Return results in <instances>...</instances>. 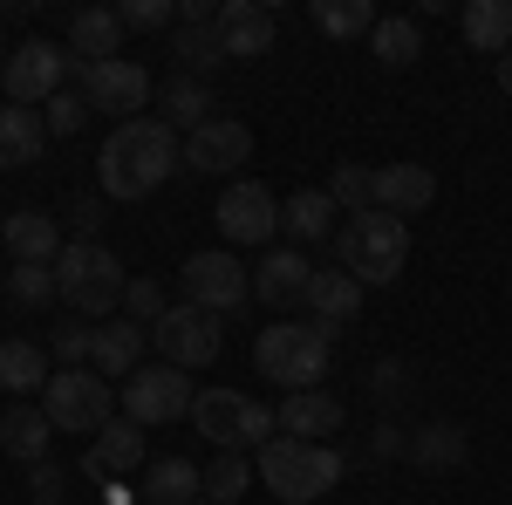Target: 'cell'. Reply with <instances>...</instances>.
I'll use <instances>...</instances> for the list:
<instances>
[{
	"instance_id": "cell-28",
	"label": "cell",
	"mask_w": 512,
	"mask_h": 505,
	"mask_svg": "<svg viewBox=\"0 0 512 505\" xmlns=\"http://www.w3.org/2000/svg\"><path fill=\"white\" fill-rule=\"evenodd\" d=\"M335 198L328 192H294L287 205H280V233H294V246H315V239L335 233Z\"/></svg>"
},
{
	"instance_id": "cell-7",
	"label": "cell",
	"mask_w": 512,
	"mask_h": 505,
	"mask_svg": "<svg viewBox=\"0 0 512 505\" xmlns=\"http://www.w3.org/2000/svg\"><path fill=\"white\" fill-rule=\"evenodd\" d=\"M192 430L212 437L219 451H246V444H274V410L253 403V396H239V389H198Z\"/></svg>"
},
{
	"instance_id": "cell-16",
	"label": "cell",
	"mask_w": 512,
	"mask_h": 505,
	"mask_svg": "<svg viewBox=\"0 0 512 505\" xmlns=\"http://www.w3.org/2000/svg\"><path fill=\"white\" fill-rule=\"evenodd\" d=\"M342 396H328V389H294V396H280L274 403V430L280 437H301V444H321V437H335L342 430Z\"/></svg>"
},
{
	"instance_id": "cell-32",
	"label": "cell",
	"mask_w": 512,
	"mask_h": 505,
	"mask_svg": "<svg viewBox=\"0 0 512 505\" xmlns=\"http://www.w3.org/2000/svg\"><path fill=\"white\" fill-rule=\"evenodd\" d=\"M171 62H178V76H212L219 62H226V48H219V35H212V21L205 28H185L178 21V35H171Z\"/></svg>"
},
{
	"instance_id": "cell-19",
	"label": "cell",
	"mask_w": 512,
	"mask_h": 505,
	"mask_svg": "<svg viewBox=\"0 0 512 505\" xmlns=\"http://www.w3.org/2000/svg\"><path fill=\"white\" fill-rule=\"evenodd\" d=\"M144 465V424H130V417H117V424L96 430V444L82 451V478H123V471Z\"/></svg>"
},
{
	"instance_id": "cell-5",
	"label": "cell",
	"mask_w": 512,
	"mask_h": 505,
	"mask_svg": "<svg viewBox=\"0 0 512 505\" xmlns=\"http://www.w3.org/2000/svg\"><path fill=\"white\" fill-rule=\"evenodd\" d=\"M403 260H410V219H396V212H355L349 233H342V267L362 287H390V280H403Z\"/></svg>"
},
{
	"instance_id": "cell-14",
	"label": "cell",
	"mask_w": 512,
	"mask_h": 505,
	"mask_svg": "<svg viewBox=\"0 0 512 505\" xmlns=\"http://www.w3.org/2000/svg\"><path fill=\"white\" fill-rule=\"evenodd\" d=\"M253 157V130L239 117H212V123H198L192 137H185V164L192 171H205V178H226V171H239Z\"/></svg>"
},
{
	"instance_id": "cell-35",
	"label": "cell",
	"mask_w": 512,
	"mask_h": 505,
	"mask_svg": "<svg viewBox=\"0 0 512 505\" xmlns=\"http://www.w3.org/2000/svg\"><path fill=\"white\" fill-rule=\"evenodd\" d=\"M253 478H260V471L246 465V451H219V458H212V471H205V499L239 505V492H253Z\"/></svg>"
},
{
	"instance_id": "cell-45",
	"label": "cell",
	"mask_w": 512,
	"mask_h": 505,
	"mask_svg": "<svg viewBox=\"0 0 512 505\" xmlns=\"http://www.w3.org/2000/svg\"><path fill=\"white\" fill-rule=\"evenodd\" d=\"M69 219H76V239H96V226H103V198H76Z\"/></svg>"
},
{
	"instance_id": "cell-34",
	"label": "cell",
	"mask_w": 512,
	"mask_h": 505,
	"mask_svg": "<svg viewBox=\"0 0 512 505\" xmlns=\"http://www.w3.org/2000/svg\"><path fill=\"white\" fill-rule=\"evenodd\" d=\"M315 21H321V35H342V41H355V35H376V7L369 0H315Z\"/></svg>"
},
{
	"instance_id": "cell-43",
	"label": "cell",
	"mask_w": 512,
	"mask_h": 505,
	"mask_svg": "<svg viewBox=\"0 0 512 505\" xmlns=\"http://www.w3.org/2000/svg\"><path fill=\"white\" fill-rule=\"evenodd\" d=\"M28 485H35V499H62V465H55V458L28 465Z\"/></svg>"
},
{
	"instance_id": "cell-23",
	"label": "cell",
	"mask_w": 512,
	"mask_h": 505,
	"mask_svg": "<svg viewBox=\"0 0 512 505\" xmlns=\"http://www.w3.org/2000/svg\"><path fill=\"white\" fill-rule=\"evenodd\" d=\"M117 48H123L117 7H82L76 21H69V55H82V69L89 62H117Z\"/></svg>"
},
{
	"instance_id": "cell-48",
	"label": "cell",
	"mask_w": 512,
	"mask_h": 505,
	"mask_svg": "<svg viewBox=\"0 0 512 505\" xmlns=\"http://www.w3.org/2000/svg\"><path fill=\"white\" fill-rule=\"evenodd\" d=\"M35 505H62V499H35Z\"/></svg>"
},
{
	"instance_id": "cell-38",
	"label": "cell",
	"mask_w": 512,
	"mask_h": 505,
	"mask_svg": "<svg viewBox=\"0 0 512 505\" xmlns=\"http://www.w3.org/2000/svg\"><path fill=\"white\" fill-rule=\"evenodd\" d=\"M96 117V110H89V103H82V89H62V96H48V137H76L82 123Z\"/></svg>"
},
{
	"instance_id": "cell-49",
	"label": "cell",
	"mask_w": 512,
	"mask_h": 505,
	"mask_svg": "<svg viewBox=\"0 0 512 505\" xmlns=\"http://www.w3.org/2000/svg\"><path fill=\"white\" fill-rule=\"evenodd\" d=\"M198 505H219V499H198Z\"/></svg>"
},
{
	"instance_id": "cell-4",
	"label": "cell",
	"mask_w": 512,
	"mask_h": 505,
	"mask_svg": "<svg viewBox=\"0 0 512 505\" xmlns=\"http://www.w3.org/2000/svg\"><path fill=\"white\" fill-rule=\"evenodd\" d=\"M123 287H130V273H123V260L103 239H69V246H62V260H55V294L76 314H110L123 301Z\"/></svg>"
},
{
	"instance_id": "cell-9",
	"label": "cell",
	"mask_w": 512,
	"mask_h": 505,
	"mask_svg": "<svg viewBox=\"0 0 512 505\" xmlns=\"http://www.w3.org/2000/svg\"><path fill=\"white\" fill-rule=\"evenodd\" d=\"M226 314H205L192 308V301H171V314H164L158 328V349L171 369H205V362H219V349H226V328H219Z\"/></svg>"
},
{
	"instance_id": "cell-36",
	"label": "cell",
	"mask_w": 512,
	"mask_h": 505,
	"mask_svg": "<svg viewBox=\"0 0 512 505\" xmlns=\"http://www.w3.org/2000/svg\"><path fill=\"white\" fill-rule=\"evenodd\" d=\"M328 198H335V205H349V212H376V171H369V164H335Z\"/></svg>"
},
{
	"instance_id": "cell-10",
	"label": "cell",
	"mask_w": 512,
	"mask_h": 505,
	"mask_svg": "<svg viewBox=\"0 0 512 505\" xmlns=\"http://www.w3.org/2000/svg\"><path fill=\"white\" fill-rule=\"evenodd\" d=\"M198 403V389L185 383V369H171V362H151V369H137L130 383H123V417L130 424H178L185 410Z\"/></svg>"
},
{
	"instance_id": "cell-1",
	"label": "cell",
	"mask_w": 512,
	"mask_h": 505,
	"mask_svg": "<svg viewBox=\"0 0 512 505\" xmlns=\"http://www.w3.org/2000/svg\"><path fill=\"white\" fill-rule=\"evenodd\" d=\"M178 164H185L178 130L164 117H137V123H117V130H110V144L96 157V178H103L110 198H151Z\"/></svg>"
},
{
	"instance_id": "cell-29",
	"label": "cell",
	"mask_w": 512,
	"mask_h": 505,
	"mask_svg": "<svg viewBox=\"0 0 512 505\" xmlns=\"http://www.w3.org/2000/svg\"><path fill=\"white\" fill-rule=\"evenodd\" d=\"M472 458V437L458 424H424V430H410V465H424V471H451V465H465Z\"/></svg>"
},
{
	"instance_id": "cell-6",
	"label": "cell",
	"mask_w": 512,
	"mask_h": 505,
	"mask_svg": "<svg viewBox=\"0 0 512 505\" xmlns=\"http://www.w3.org/2000/svg\"><path fill=\"white\" fill-rule=\"evenodd\" d=\"M41 410H48V424L69 430V437H96L103 424H117V383H103L96 369H62L41 389Z\"/></svg>"
},
{
	"instance_id": "cell-44",
	"label": "cell",
	"mask_w": 512,
	"mask_h": 505,
	"mask_svg": "<svg viewBox=\"0 0 512 505\" xmlns=\"http://www.w3.org/2000/svg\"><path fill=\"white\" fill-rule=\"evenodd\" d=\"M369 451H376V458H410V437H403L396 424H376V437H369Z\"/></svg>"
},
{
	"instance_id": "cell-41",
	"label": "cell",
	"mask_w": 512,
	"mask_h": 505,
	"mask_svg": "<svg viewBox=\"0 0 512 505\" xmlns=\"http://www.w3.org/2000/svg\"><path fill=\"white\" fill-rule=\"evenodd\" d=\"M369 389H376V403H403V396H410V369H403V362H376V369H369Z\"/></svg>"
},
{
	"instance_id": "cell-15",
	"label": "cell",
	"mask_w": 512,
	"mask_h": 505,
	"mask_svg": "<svg viewBox=\"0 0 512 505\" xmlns=\"http://www.w3.org/2000/svg\"><path fill=\"white\" fill-rule=\"evenodd\" d=\"M212 35L226 48V62H260V55L274 48V14H267L260 0H226V7L212 14Z\"/></svg>"
},
{
	"instance_id": "cell-27",
	"label": "cell",
	"mask_w": 512,
	"mask_h": 505,
	"mask_svg": "<svg viewBox=\"0 0 512 505\" xmlns=\"http://www.w3.org/2000/svg\"><path fill=\"white\" fill-rule=\"evenodd\" d=\"M144 499L151 505H198L205 499V471L192 458H158V465L144 471Z\"/></svg>"
},
{
	"instance_id": "cell-18",
	"label": "cell",
	"mask_w": 512,
	"mask_h": 505,
	"mask_svg": "<svg viewBox=\"0 0 512 505\" xmlns=\"http://www.w3.org/2000/svg\"><path fill=\"white\" fill-rule=\"evenodd\" d=\"M0 239H7L14 267H55V260H62V226H55L48 212H35V205L7 212V219H0Z\"/></svg>"
},
{
	"instance_id": "cell-47",
	"label": "cell",
	"mask_w": 512,
	"mask_h": 505,
	"mask_svg": "<svg viewBox=\"0 0 512 505\" xmlns=\"http://www.w3.org/2000/svg\"><path fill=\"white\" fill-rule=\"evenodd\" d=\"M0 69H7V41H0Z\"/></svg>"
},
{
	"instance_id": "cell-21",
	"label": "cell",
	"mask_w": 512,
	"mask_h": 505,
	"mask_svg": "<svg viewBox=\"0 0 512 505\" xmlns=\"http://www.w3.org/2000/svg\"><path fill=\"white\" fill-rule=\"evenodd\" d=\"M437 198L431 164H383L376 171V212H396V219H417Z\"/></svg>"
},
{
	"instance_id": "cell-26",
	"label": "cell",
	"mask_w": 512,
	"mask_h": 505,
	"mask_svg": "<svg viewBox=\"0 0 512 505\" xmlns=\"http://www.w3.org/2000/svg\"><path fill=\"white\" fill-rule=\"evenodd\" d=\"M458 35L472 41L478 55H512V0H472L458 14Z\"/></svg>"
},
{
	"instance_id": "cell-8",
	"label": "cell",
	"mask_w": 512,
	"mask_h": 505,
	"mask_svg": "<svg viewBox=\"0 0 512 505\" xmlns=\"http://www.w3.org/2000/svg\"><path fill=\"white\" fill-rule=\"evenodd\" d=\"M185 301L205 314H233L253 301V273L239 267L233 246H212V253H192L185 260Z\"/></svg>"
},
{
	"instance_id": "cell-20",
	"label": "cell",
	"mask_w": 512,
	"mask_h": 505,
	"mask_svg": "<svg viewBox=\"0 0 512 505\" xmlns=\"http://www.w3.org/2000/svg\"><path fill=\"white\" fill-rule=\"evenodd\" d=\"M308 280H315V267H308L294 246H274V253L253 267V301H267V308H294V301H308Z\"/></svg>"
},
{
	"instance_id": "cell-17",
	"label": "cell",
	"mask_w": 512,
	"mask_h": 505,
	"mask_svg": "<svg viewBox=\"0 0 512 505\" xmlns=\"http://www.w3.org/2000/svg\"><path fill=\"white\" fill-rule=\"evenodd\" d=\"M362 294H369V287H362L349 267H315L308 301H301V308H308V321H315V328H328V335H335V328H349L355 314H362Z\"/></svg>"
},
{
	"instance_id": "cell-24",
	"label": "cell",
	"mask_w": 512,
	"mask_h": 505,
	"mask_svg": "<svg viewBox=\"0 0 512 505\" xmlns=\"http://www.w3.org/2000/svg\"><path fill=\"white\" fill-rule=\"evenodd\" d=\"M137 355H144V328L137 321H110V328H96V376L103 383H130L137 376Z\"/></svg>"
},
{
	"instance_id": "cell-39",
	"label": "cell",
	"mask_w": 512,
	"mask_h": 505,
	"mask_svg": "<svg viewBox=\"0 0 512 505\" xmlns=\"http://www.w3.org/2000/svg\"><path fill=\"white\" fill-rule=\"evenodd\" d=\"M123 301H130V321H151V328L171 314V294H164L158 280H130V287H123Z\"/></svg>"
},
{
	"instance_id": "cell-40",
	"label": "cell",
	"mask_w": 512,
	"mask_h": 505,
	"mask_svg": "<svg viewBox=\"0 0 512 505\" xmlns=\"http://www.w3.org/2000/svg\"><path fill=\"white\" fill-rule=\"evenodd\" d=\"M117 21L123 28H171L178 21V0H123Z\"/></svg>"
},
{
	"instance_id": "cell-11",
	"label": "cell",
	"mask_w": 512,
	"mask_h": 505,
	"mask_svg": "<svg viewBox=\"0 0 512 505\" xmlns=\"http://www.w3.org/2000/svg\"><path fill=\"white\" fill-rule=\"evenodd\" d=\"M62 76H69V48H55V41H41V35H28L21 48H7V69H0L7 96H14L21 110L62 96Z\"/></svg>"
},
{
	"instance_id": "cell-25",
	"label": "cell",
	"mask_w": 512,
	"mask_h": 505,
	"mask_svg": "<svg viewBox=\"0 0 512 505\" xmlns=\"http://www.w3.org/2000/svg\"><path fill=\"white\" fill-rule=\"evenodd\" d=\"M41 144H48V123H41V110H21V103H7V110H0V171H21V164H35Z\"/></svg>"
},
{
	"instance_id": "cell-37",
	"label": "cell",
	"mask_w": 512,
	"mask_h": 505,
	"mask_svg": "<svg viewBox=\"0 0 512 505\" xmlns=\"http://www.w3.org/2000/svg\"><path fill=\"white\" fill-rule=\"evenodd\" d=\"M7 294H14L21 308H48V301H62V294H55V267H14V273H7Z\"/></svg>"
},
{
	"instance_id": "cell-46",
	"label": "cell",
	"mask_w": 512,
	"mask_h": 505,
	"mask_svg": "<svg viewBox=\"0 0 512 505\" xmlns=\"http://www.w3.org/2000/svg\"><path fill=\"white\" fill-rule=\"evenodd\" d=\"M499 89L512 96V55H499Z\"/></svg>"
},
{
	"instance_id": "cell-13",
	"label": "cell",
	"mask_w": 512,
	"mask_h": 505,
	"mask_svg": "<svg viewBox=\"0 0 512 505\" xmlns=\"http://www.w3.org/2000/svg\"><path fill=\"white\" fill-rule=\"evenodd\" d=\"M219 233H226V246H267V239L280 233V198L267 192V185H253V178H239V185H226L219 192Z\"/></svg>"
},
{
	"instance_id": "cell-3",
	"label": "cell",
	"mask_w": 512,
	"mask_h": 505,
	"mask_svg": "<svg viewBox=\"0 0 512 505\" xmlns=\"http://www.w3.org/2000/svg\"><path fill=\"white\" fill-rule=\"evenodd\" d=\"M260 485L287 505H315L321 492H335L342 485V451H328V444H301V437H274V444H260Z\"/></svg>"
},
{
	"instance_id": "cell-31",
	"label": "cell",
	"mask_w": 512,
	"mask_h": 505,
	"mask_svg": "<svg viewBox=\"0 0 512 505\" xmlns=\"http://www.w3.org/2000/svg\"><path fill=\"white\" fill-rule=\"evenodd\" d=\"M0 389H14L21 403L48 389V355L35 342H0Z\"/></svg>"
},
{
	"instance_id": "cell-12",
	"label": "cell",
	"mask_w": 512,
	"mask_h": 505,
	"mask_svg": "<svg viewBox=\"0 0 512 505\" xmlns=\"http://www.w3.org/2000/svg\"><path fill=\"white\" fill-rule=\"evenodd\" d=\"M151 96H158V82L144 76V62H130V55L82 69V103H89V110H110L117 123H137V110H144Z\"/></svg>"
},
{
	"instance_id": "cell-33",
	"label": "cell",
	"mask_w": 512,
	"mask_h": 505,
	"mask_svg": "<svg viewBox=\"0 0 512 505\" xmlns=\"http://www.w3.org/2000/svg\"><path fill=\"white\" fill-rule=\"evenodd\" d=\"M369 48H376V62L410 69V62L424 55V28H417V21H403V14H383V21H376V35H369Z\"/></svg>"
},
{
	"instance_id": "cell-42",
	"label": "cell",
	"mask_w": 512,
	"mask_h": 505,
	"mask_svg": "<svg viewBox=\"0 0 512 505\" xmlns=\"http://www.w3.org/2000/svg\"><path fill=\"white\" fill-rule=\"evenodd\" d=\"M55 355H62L69 369H82V362L96 355V328H55Z\"/></svg>"
},
{
	"instance_id": "cell-22",
	"label": "cell",
	"mask_w": 512,
	"mask_h": 505,
	"mask_svg": "<svg viewBox=\"0 0 512 505\" xmlns=\"http://www.w3.org/2000/svg\"><path fill=\"white\" fill-rule=\"evenodd\" d=\"M48 437H55V424H48L41 403H14V410L0 417V451L21 458V465H41V458H48Z\"/></svg>"
},
{
	"instance_id": "cell-30",
	"label": "cell",
	"mask_w": 512,
	"mask_h": 505,
	"mask_svg": "<svg viewBox=\"0 0 512 505\" xmlns=\"http://www.w3.org/2000/svg\"><path fill=\"white\" fill-rule=\"evenodd\" d=\"M158 103H164V123H171V130H185V137H192L198 123H212V89H205L198 76H171L158 89Z\"/></svg>"
},
{
	"instance_id": "cell-2",
	"label": "cell",
	"mask_w": 512,
	"mask_h": 505,
	"mask_svg": "<svg viewBox=\"0 0 512 505\" xmlns=\"http://www.w3.org/2000/svg\"><path fill=\"white\" fill-rule=\"evenodd\" d=\"M253 362H260V376L280 383L287 396H294V389H321L328 362H335V335L315 328V321H274V328H260Z\"/></svg>"
}]
</instances>
